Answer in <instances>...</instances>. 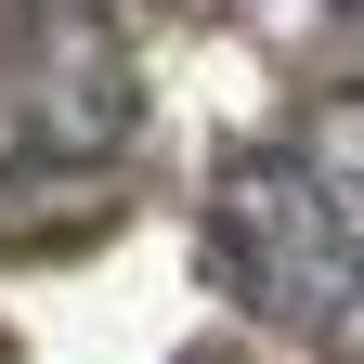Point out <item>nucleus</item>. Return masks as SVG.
<instances>
[{"label":"nucleus","mask_w":364,"mask_h":364,"mask_svg":"<svg viewBox=\"0 0 364 364\" xmlns=\"http://www.w3.org/2000/svg\"><path fill=\"white\" fill-rule=\"evenodd\" d=\"M221 273H235L247 312H273V326H299V338H364V260H351L338 182L299 144L221 169Z\"/></svg>","instance_id":"1"},{"label":"nucleus","mask_w":364,"mask_h":364,"mask_svg":"<svg viewBox=\"0 0 364 364\" xmlns=\"http://www.w3.org/2000/svg\"><path fill=\"white\" fill-rule=\"evenodd\" d=\"M105 221V182L78 169H0V247H65Z\"/></svg>","instance_id":"2"},{"label":"nucleus","mask_w":364,"mask_h":364,"mask_svg":"<svg viewBox=\"0 0 364 364\" xmlns=\"http://www.w3.org/2000/svg\"><path fill=\"white\" fill-rule=\"evenodd\" d=\"M312 156H326L338 182H364V91H351V105H326V117H312Z\"/></svg>","instance_id":"3"},{"label":"nucleus","mask_w":364,"mask_h":364,"mask_svg":"<svg viewBox=\"0 0 364 364\" xmlns=\"http://www.w3.org/2000/svg\"><path fill=\"white\" fill-rule=\"evenodd\" d=\"M299 156H312V144H299ZM312 169H326V156H312ZM326 182H338V169H326ZM338 221H351V260H364V182H338Z\"/></svg>","instance_id":"4"}]
</instances>
